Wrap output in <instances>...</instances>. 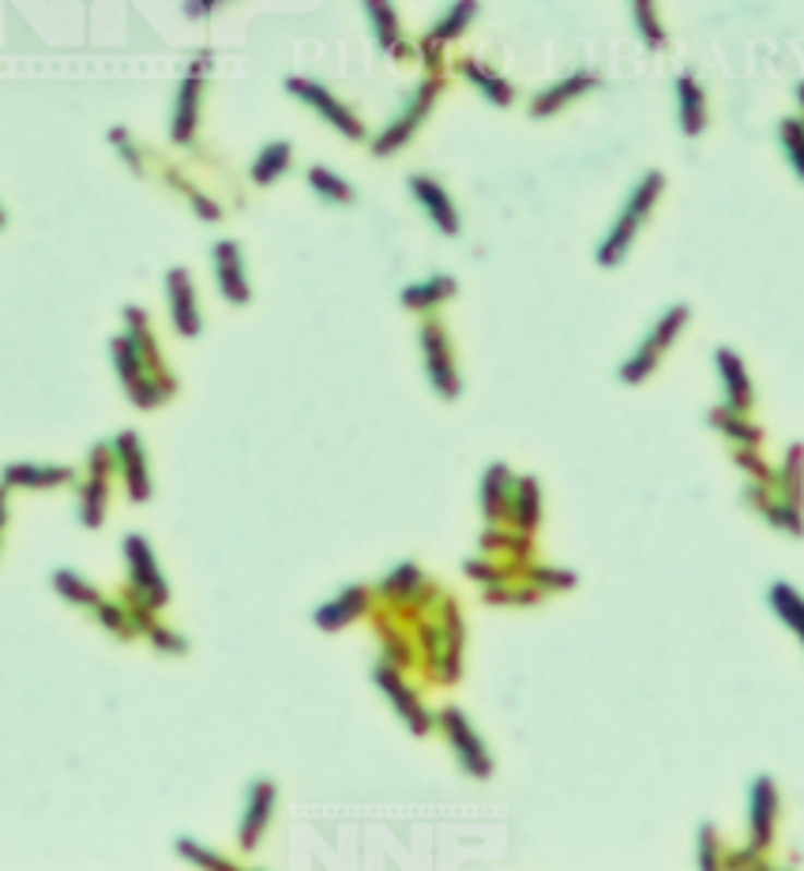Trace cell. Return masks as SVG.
I'll use <instances>...</instances> for the list:
<instances>
[{"label": "cell", "instance_id": "40", "mask_svg": "<svg viewBox=\"0 0 804 871\" xmlns=\"http://www.w3.org/2000/svg\"><path fill=\"white\" fill-rule=\"evenodd\" d=\"M535 579H538V582H545V586H572V582H575V574H553L549 568H538Z\"/></svg>", "mask_w": 804, "mask_h": 871}, {"label": "cell", "instance_id": "13", "mask_svg": "<svg viewBox=\"0 0 804 871\" xmlns=\"http://www.w3.org/2000/svg\"><path fill=\"white\" fill-rule=\"evenodd\" d=\"M715 365H718V376H722L730 410L748 413L752 402H756V395H752V379H748V372H744V361L730 350V346H722V350H715Z\"/></svg>", "mask_w": 804, "mask_h": 871}, {"label": "cell", "instance_id": "15", "mask_svg": "<svg viewBox=\"0 0 804 871\" xmlns=\"http://www.w3.org/2000/svg\"><path fill=\"white\" fill-rule=\"evenodd\" d=\"M748 808H752V845L767 849L775 838V811H778V789L771 777H756Z\"/></svg>", "mask_w": 804, "mask_h": 871}, {"label": "cell", "instance_id": "22", "mask_svg": "<svg viewBox=\"0 0 804 871\" xmlns=\"http://www.w3.org/2000/svg\"><path fill=\"white\" fill-rule=\"evenodd\" d=\"M455 293V278H447V275H433V278H425V282H413V286H406L403 290V304L406 309H436L440 301H447Z\"/></svg>", "mask_w": 804, "mask_h": 871}, {"label": "cell", "instance_id": "16", "mask_svg": "<svg viewBox=\"0 0 804 871\" xmlns=\"http://www.w3.org/2000/svg\"><path fill=\"white\" fill-rule=\"evenodd\" d=\"M595 87H598L595 72H575V75H568V80H561V83H553V87L541 90V95L530 101V117H553L556 109H564L568 101L583 98Z\"/></svg>", "mask_w": 804, "mask_h": 871}, {"label": "cell", "instance_id": "10", "mask_svg": "<svg viewBox=\"0 0 804 871\" xmlns=\"http://www.w3.org/2000/svg\"><path fill=\"white\" fill-rule=\"evenodd\" d=\"M673 90H676V129H681V135H688V140H696V135H704L710 117L704 83L696 80V72H681Z\"/></svg>", "mask_w": 804, "mask_h": 871}, {"label": "cell", "instance_id": "5", "mask_svg": "<svg viewBox=\"0 0 804 871\" xmlns=\"http://www.w3.org/2000/svg\"><path fill=\"white\" fill-rule=\"evenodd\" d=\"M436 722H440V729L447 733V740H452V751L459 755L463 771L473 774V777L493 774V759H489V751H485V743H481L478 733L470 729V722H467V714H463V710L444 706L436 714Z\"/></svg>", "mask_w": 804, "mask_h": 871}, {"label": "cell", "instance_id": "41", "mask_svg": "<svg viewBox=\"0 0 804 871\" xmlns=\"http://www.w3.org/2000/svg\"><path fill=\"white\" fill-rule=\"evenodd\" d=\"M797 101H801V121H804V80L797 83Z\"/></svg>", "mask_w": 804, "mask_h": 871}, {"label": "cell", "instance_id": "29", "mask_svg": "<svg viewBox=\"0 0 804 871\" xmlns=\"http://www.w3.org/2000/svg\"><path fill=\"white\" fill-rule=\"evenodd\" d=\"M309 184H312V192H316V196H324L327 203H353V199H358L350 184H346L338 173H332L327 166H312L309 169Z\"/></svg>", "mask_w": 804, "mask_h": 871}, {"label": "cell", "instance_id": "26", "mask_svg": "<svg viewBox=\"0 0 804 871\" xmlns=\"http://www.w3.org/2000/svg\"><path fill=\"white\" fill-rule=\"evenodd\" d=\"M632 20H636V31H639L643 46H650V49H665V46H670L662 20H658L655 0H632Z\"/></svg>", "mask_w": 804, "mask_h": 871}, {"label": "cell", "instance_id": "14", "mask_svg": "<svg viewBox=\"0 0 804 871\" xmlns=\"http://www.w3.org/2000/svg\"><path fill=\"white\" fill-rule=\"evenodd\" d=\"M117 462H121L124 470V485H129V496L135 504L151 500V477H147V462H143V447H140V436L135 433H121L117 436Z\"/></svg>", "mask_w": 804, "mask_h": 871}, {"label": "cell", "instance_id": "12", "mask_svg": "<svg viewBox=\"0 0 804 871\" xmlns=\"http://www.w3.org/2000/svg\"><path fill=\"white\" fill-rule=\"evenodd\" d=\"M211 259H215V275H218V290H223V298L230 304H249V278H244L241 249H237L233 241H218L215 252H211Z\"/></svg>", "mask_w": 804, "mask_h": 871}, {"label": "cell", "instance_id": "7", "mask_svg": "<svg viewBox=\"0 0 804 871\" xmlns=\"http://www.w3.org/2000/svg\"><path fill=\"white\" fill-rule=\"evenodd\" d=\"M124 560H129V568H132V586H135V594L143 597V608H163L169 602L166 579H163V571H158V560H155V553H151V545L140 534L124 537Z\"/></svg>", "mask_w": 804, "mask_h": 871}, {"label": "cell", "instance_id": "18", "mask_svg": "<svg viewBox=\"0 0 804 871\" xmlns=\"http://www.w3.org/2000/svg\"><path fill=\"white\" fill-rule=\"evenodd\" d=\"M200 83H203V68L192 64L189 80L181 83V95H177V109H173V143H189L192 132H196L200 121Z\"/></svg>", "mask_w": 804, "mask_h": 871}, {"label": "cell", "instance_id": "19", "mask_svg": "<svg viewBox=\"0 0 804 871\" xmlns=\"http://www.w3.org/2000/svg\"><path fill=\"white\" fill-rule=\"evenodd\" d=\"M365 602H369V590L365 586H350V590H343V594H338L335 602L320 605L312 620H316L324 631H338V628H346V624H350L353 616L365 613Z\"/></svg>", "mask_w": 804, "mask_h": 871}, {"label": "cell", "instance_id": "6", "mask_svg": "<svg viewBox=\"0 0 804 871\" xmlns=\"http://www.w3.org/2000/svg\"><path fill=\"white\" fill-rule=\"evenodd\" d=\"M421 353H425V372H429V384L436 387L440 399L455 402L459 399V372H455L452 361V342H447L444 327L440 324H421Z\"/></svg>", "mask_w": 804, "mask_h": 871}, {"label": "cell", "instance_id": "28", "mask_svg": "<svg viewBox=\"0 0 804 871\" xmlns=\"http://www.w3.org/2000/svg\"><path fill=\"white\" fill-rule=\"evenodd\" d=\"M478 15V0H455L452 4V12L444 15V20L436 23L433 31H429V41H447V38H459L463 31L470 27V20Z\"/></svg>", "mask_w": 804, "mask_h": 871}, {"label": "cell", "instance_id": "32", "mask_svg": "<svg viewBox=\"0 0 804 871\" xmlns=\"http://www.w3.org/2000/svg\"><path fill=\"white\" fill-rule=\"evenodd\" d=\"M4 481L8 485H34V488H41V485H61V481H72V470H57V467H12V470H4Z\"/></svg>", "mask_w": 804, "mask_h": 871}, {"label": "cell", "instance_id": "20", "mask_svg": "<svg viewBox=\"0 0 804 871\" xmlns=\"http://www.w3.org/2000/svg\"><path fill=\"white\" fill-rule=\"evenodd\" d=\"M481 504H485L489 519H501L504 507H512V473L504 462H493L481 477Z\"/></svg>", "mask_w": 804, "mask_h": 871}, {"label": "cell", "instance_id": "25", "mask_svg": "<svg viewBox=\"0 0 804 871\" xmlns=\"http://www.w3.org/2000/svg\"><path fill=\"white\" fill-rule=\"evenodd\" d=\"M290 158H293V147H290V143H286V140L267 143V147L260 150L256 162H252V181H256V184H275L278 177L286 173Z\"/></svg>", "mask_w": 804, "mask_h": 871}, {"label": "cell", "instance_id": "42", "mask_svg": "<svg viewBox=\"0 0 804 871\" xmlns=\"http://www.w3.org/2000/svg\"><path fill=\"white\" fill-rule=\"evenodd\" d=\"M0 226H4V215H0Z\"/></svg>", "mask_w": 804, "mask_h": 871}, {"label": "cell", "instance_id": "8", "mask_svg": "<svg viewBox=\"0 0 804 871\" xmlns=\"http://www.w3.org/2000/svg\"><path fill=\"white\" fill-rule=\"evenodd\" d=\"M275 797H278V789L271 777H256V782H252L249 800H244V815H241V849L244 852H252L260 845V838H264L271 815H275Z\"/></svg>", "mask_w": 804, "mask_h": 871}, {"label": "cell", "instance_id": "35", "mask_svg": "<svg viewBox=\"0 0 804 871\" xmlns=\"http://www.w3.org/2000/svg\"><path fill=\"white\" fill-rule=\"evenodd\" d=\"M53 586L61 590L64 597H72L75 605H98L95 586H87V582H83V579H75L72 571H57V574H53Z\"/></svg>", "mask_w": 804, "mask_h": 871}, {"label": "cell", "instance_id": "24", "mask_svg": "<svg viewBox=\"0 0 804 871\" xmlns=\"http://www.w3.org/2000/svg\"><path fill=\"white\" fill-rule=\"evenodd\" d=\"M512 515L519 522V530H535L541 519V496L535 477H519L512 488Z\"/></svg>", "mask_w": 804, "mask_h": 871}, {"label": "cell", "instance_id": "31", "mask_svg": "<svg viewBox=\"0 0 804 871\" xmlns=\"http://www.w3.org/2000/svg\"><path fill=\"white\" fill-rule=\"evenodd\" d=\"M778 140H782V150H785V158H790L793 173L804 181V121L801 117H785V121L778 124Z\"/></svg>", "mask_w": 804, "mask_h": 871}, {"label": "cell", "instance_id": "36", "mask_svg": "<svg viewBox=\"0 0 804 871\" xmlns=\"http://www.w3.org/2000/svg\"><path fill=\"white\" fill-rule=\"evenodd\" d=\"M764 515L775 522V527H782L785 534L804 537V519H801L797 504H790V500H785V504H764Z\"/></svg>", "mask_w": 804, "mask_h": 871}, {"label": "cell", "instance_id": "3", "mask_svg": "<svg viewBox=\"0 0 804 871\" xmlns=\"http://www.w3.org/2000/svg\"><path fill=\"white\" fill-rule=\"evenodd\" d=\"M436 90H440V80H425V83H421V87L413 90V98L403 106V113L384 129V135H376V143H372V155L387 158V155H395V150H399L403 143H410V135L421 129V121H425L429 109H433Z\"/></svg>", "mask_w": 804, "mask_h": 871}, {"label": "cell", "instance_id": "30", "mask_svg": "<svg viewBox=\"0 0 804 871\" xmlns=\"http://www.w3.org/2000/svg\"><path fill=\"white\" fill-rule=\"evenodd\" d=\"M710 421H715V428H722L730 439H741L744 447H756L759 439H764V433H759L756 425H748V421L741 418V410H730V406L710 413Z\"/></svg>", "mask_w": 804, "mask_h": 871}, {"label": "cell", "instance_id": "23", "mask_svg": "<svg viewBox=\"0 0 804 871\" xmlns=\"http://www.w3.org/2000/svg\"><path fill=\"white\" fill-rule=\"evenodd\" d=\"M365 12H369V20H372V31H376L380 49H392V53H403L399 20H395L392 0H365Z\"/></svg>", "mask_w": 804, "mask_h": 871}, {"label": "cell", "instance_id": "39", "mask_svg": "<svg viewBox=\"0 0 804 871\" xmlns=\"http://www.w3.org/2000/svg\"><path fill=\"white\" fill-rule=\"evenodd\" d=\"M737 462H741V467H744V470H752V473H756V477L771 481V470H767V467H764V462H759V459H756V455H748V447H741V451H737Z\"/></svg>", "mask_w": 804, "mask_h": 871}, {"label": "cell", "instance_id": "17", "mask_svg": "<svg viewBox=\"0 0 804 871\" xmlns=\"http://www.w3.org/2000/svg\"><path fill=\"white\" fill-rule=\"evenodd\" d=\"M166 290H169V309H173V324L184 338H196L200 335V312L196 301H192V282L181 267L169 270L166 278Z\"/></svg>", "mask_w": 804, "mask_h": 871}, {"label": "cell", "instance_id": "21", "mask_svg": "<svg viewBox=\"0 0 804 871\" xmlns=\"http://www.w3.org/2000/svg\"><path fill=\"white\" fill-rule=\"evenodd\" d=\"M463 75L473 83V87L481 90L493 106H512L515 101V90H512V83L504 80V75H496L493 68H485V64H478V61H463Z\"/></svg>", "mask_w": 804, "mask_h": 871}, {"label": "cell", "instance_id": "34", "mask_svg": "<svg viewBox=\"0 0 804 871\" xmlns=\"http://www.w3.org/2000/svg\"><path fill=\"white\" fill-rule=\"evenodd\" d=\"M101 511H106V481L91 477V485L83 488V527H101Z\"/></svg>", "mask_w": 804, "mask_h": 871}, {"label": "cell", "instance_id": "33", "mask_svg": "<svg viewBox=\"0 0 804 871\" xmlns=\"http://www.w3.org/2000/svg\"><path fill=\"white\" fill-rule=\"evenodd\" d=\"M782 485H785V500L801 504V496H804V447H790V455H785V470H782Z\"/></svg>", "mask_w": 804, "mask_h": 871}, {"label": "cell", "instance_id": "1", "mask_svg": "<svg viewBox=\"0 0 804 871\" xmlns=\"http://www.w3.org/2000/svg\"><path fill=\"white\" fill-rule=\"evenodd\" d=\"M665 189V173L662 169H650V173H643V181L632 189L628 203L621 207V215H616V222L609 226L605 241L598 244V264L602 267H621V259L632 252V244H636L639 230L647 226L650 210H655L658 196H662Z\"/></svg>", "mask_w": 804, "mask_h": 871}, {"label": "cell", "instance_id": "4", "mask_svg": "<svg viewBox=\"0 0 804 871\" xmlns=\"http://www.w3.org/2000/svg\"><path fill=\"white\" fill-rule=\"evenodd\" d=\"M286 90H290L293 98H301L304 106L316 109V113L324 117L332 129L343 132L346 140H365V124L358 121V113H353L350 106H343L327 87H320V83H312V80H301V75H290V80H286Z\"/></svg>", "mask_w": 804, "mask_h": 871}, {"label": "cell", "instance_id": "2", "mask_svg": "<svg viewBox=\"0 0 804 871\" xmlns=\"http://www.w3.org/2000/svg\"><path fill=\"white\" fill-rule=\"evenodd\" d=\"M688 316H692L688 304H673V309H665V312H662V319H658V324H655V331L643 338L639 350L632 353L628 361H624L621 372H616V376H621V384H632V387H636V384H643V379H647L658 365H662L665 350H670L676 338H681L684 324H688Z\"/></svg>", "mask_w": 804, "mask_h": 871}, {"label": "cell", "instance_id": "27", "mask_svg": "<svg viewBox=\"0 0 804 871\" xmlns=\"http://www.w3.org/2000/svg\"><path fill=\"white\" fill-rule=\"evenodd\" d=\"M771 608L782 616L785 624H790L793 631H797V639L804 642V597L790 586V582H775L771 586Z\"/></svg>", "mask_w": 804, "mask_h": 871}, {"label": "cell", "instance_id": "37", "mask_svg": "<svg viewBox=\"0 0 804 871\" xmlns=\"http://www.w3.org/2000/svg\"><path fill=\"white\" fill-rule=\"evenodd\" d=\"M177 852L181 857H189V860H196V864H215V868H230V860L226 857H218V852H207V849H200L196 842L192 838H181L177 842Z\"/></svg>", "mask_w": 804, "mask_h": 871}, {"label": "cell", "instance_id": "9", "mask_svg": "<svg viewBox=\"0 0 804 871\" xmlns=\"http://www.w3.org/2000/svg\"><path fill=\"white\" fill-rule=\"evenodd\" d=\"M410 192H413V199L421 203V210H425L429 222H433L440 233H444V237H459V230H463L459 210H455L452 196H447V192L440 189V181H433V177H425V173H413L410 177Z\"/></svg>", "mask_w": 804, "mask_h": 871}, {"label": "cell", "instance_id": "38", "mask_svg": "<svg viewBox=\"0 0 804 871\" xmlns=\"http://www.w3.org/2000/svg\"><path fill=\"white\" fill-rule=\"evenodd\" d=\"M95 608H98L101 624H106V628H109V631H113V636H129V631H132L129 616H124V613H121V608H117V605H109V602H98Z\"/></svg>", "mask_w": 804, "mask_h": 871}, {"label": "cell", "instance_id": "11", "mask_svg": "<svg viewBox=\"0 0 804 871\" xmlns=\"http://www.w3.org/2000/svg\"><path fill=\"white\" fill-rule=\"evenodd\" d=\"M372 676H376L380 691L392 699V706L399 710L403 722L410 725V733H429V729H433V717H429V710L421 706V699L399 680V673H395L392 665H376V673H372Z\"/></svg>", "mask_w": 804, "mask_h": 871}]
</instances>
